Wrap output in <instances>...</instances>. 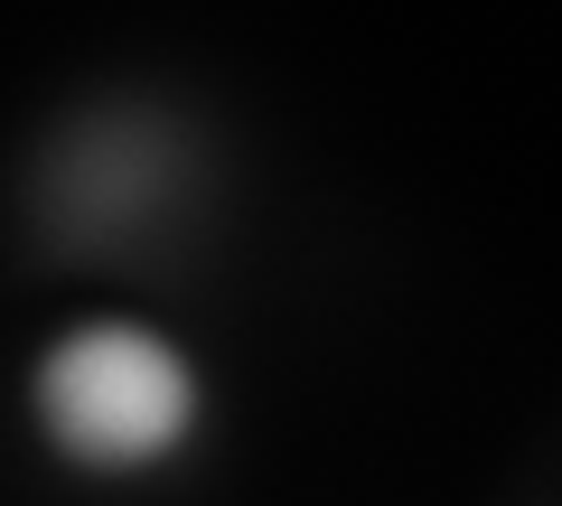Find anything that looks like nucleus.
I'll return each instance as SVG.
<instances>
[{
	"instance_id": "1",
	"label": "nucleus",
	"mask_w": 562,
	"mask_h": 506,
	"mask_svg": "<svg viewBox=\"0 0 562 506\" xmlns=\"http://www.w3.org/2000/svg\"><path fill=\"white\" fill-rule=\"evenodd\" d=\"M29 423L76 479H150L206 423V375L160 319H66L29 366Z\"/></svg>"
}]
</instances>
